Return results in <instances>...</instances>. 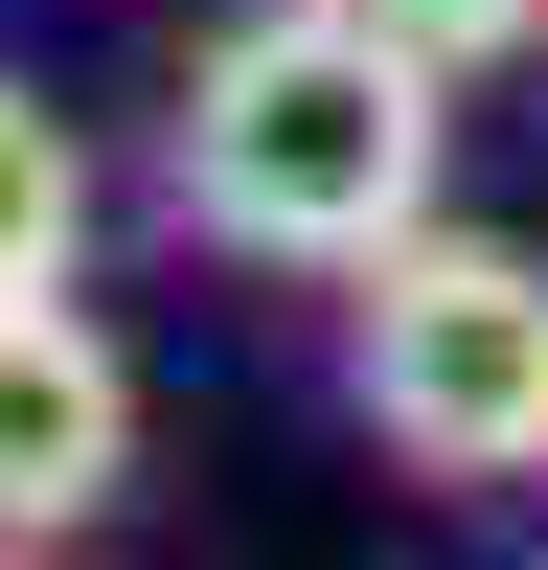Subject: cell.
I'll list each match as a JSON object with an SVG mask.
<instances>
[{"label":"cell","mask_w":548,"mask_h":570,"mask_svg":"<svg viewBox=\"0 0 548 570\" xmlns=\"http://www.w3.org/2000/svg\"><path fill=\"white\" fill-rule=\"evenodd\" d=\"M434 115L457 69H411L365 0H252L183 69V228L252 274H365L389 228H434Z\"/></svg>","instance_id":"1"},{"label":"cell","mask_w":548,"mask_h":570,"mask_svg":"<svg viewBox=\"0 0 548 570\" xmlns=\"http://www.w3.org/2000/svg\"><path fill=\"white\" fill-rule=\"evenodd\" d=\"M343 389L411 480H548V252L502 228H389L343 320Z\"/></svg>","instance_id":"2"},{"label":"cell","mask_w":548,"mask_h":570,"mask_svg":"<svg viewBox=\"0 0 548 570\" xmlns=\"http://www.w3.org/2000/svg\"><path fill=\"white\" fill-rule=\"evenodd\" d=\"M115 480H137V365H115V320L0 297V548H69Z\"/></svg>","instance_id":"3"},{"label":"cell","mask_w":548,"mask_h":570,"mask_svg":"<svg viewBox=\"0 0 548 570\" xmlns=\"http://www.w3.org/2000/svg\"><path fill=\"white\" fill-rule=\"evenodd\" d=\"M69 252H91V137L0 69V297H69Z\"/></svg>","instance_id":"4"},{"label":"cell","mask_w":548,"mask_h":570,"mask_svg":"<svg viewBox=\"0 0 548 570\" xmlns=\"http://www.w3.org/2000/svg\"><path fill=\"white\" fill-rule=\"evenodd\" d=\"M365 23H389L411 69H457V91H480V69H526V46H548V0H365Z\"/></svg>","instance_id":"5"}]
</instances>
